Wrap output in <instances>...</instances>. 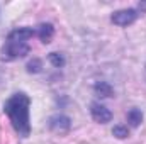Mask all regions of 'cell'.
I'll return each mask as SVG.
<instances>
[{
    "instance_id": "9c48e42d",
    "label": "cell",
    "mask_w": 146,
    "mask_h": 144,
    "mask_svg": "<svg viewBox=\"0 0 146 144\" xmlns=\"http://www.w3.org/2000/svg\"><path fill=\"white\" fill-rule=\"evenodd\" d=\"M112 134H114L115 137H119V139H124V137L129 136V131H127L126 126H115L114 131H112Z\"/></svg>"
},
{
    "instance_id": "277c9868",
    "label": "cell",
    "mask_w": 146,
    "mask_h": 144,
    "mask_svg": "<svg viewBox=\"0 0 146 144\" xmlns=\"http://www.w3.org/2000/svg\"><path fill=\"white\" fill-rule=\"evenodd\" d=\"M90 114H92L94 120L95 122H100V124H107V122L112 120V112L106 105L99 104V102H94L90 105Z\"/></svg>"
},
{
    "instance_id": "30bf717a",
    "label": "cell",
    "mask_w": 146,
    "mask_h": 144,
    "mask_svg": "<svg viewBox=\"0 0 146 144\" xmlns=\"http://www.w3.org/2000/svg\"><path fill=\"white\" fill-rule=\"evenodd\" d=\"M49 61H51L56 68H60V66H63V65H65V59H63L58 53H51V54H49Z\"/></svg>"
},
{
    "instance_id": "6da1fadb",
    "label": "cell",
    "mask_w": 146,
    "mask_h": 144,
    "mask_svg": "<svg viewBox=\"0 0 146 144\" xmlns=\"http://www.w3.org/2000/svg\"><path fill=\"white\" fill-rule=\"evenodd\" d=\"M29 107H31V98H29L24 92L14 93V95L3 104V112L9 115L14 131H15L21 137H27V136L31 134Z\"/></svg>"
},
{
    "instance_id": "3957f363",
    "label": "cell",
    "mask_w": 146,
    "mask_h": 144,
    "mask_svg": "<svg viewBox=\"0 0 146 144\" xmlns=\"http://www.w3.org/2000/svg\"><path fill=\"white\" fill-rule=\"evenodd\" d=\"M138 17H139L138 9H124V10L114 12L112 17H110V22L119 26V27H126V26H131Z\"/></svg>"
},
{
    "instance_id": "7c38bea8",
    "label": "cell",
    "mask_w": 146,
    "mask_h": 144,
    "mask_svg": "<svg viewBox=\"0 0 146 144\" xmlns=\"http://www.w3.org/2000/svg\"><path fill=\"white\" fill-rule=\"evenodd\" d=\"M145 80H146V66H145Z\"/></svg>"
},
{
    "instance_id": "7a4b0ae2",
    "label": "cell",
    "mask_w": 146,
    "mask_h": 144,
    "mask_svg": "<svg viewBox=\"0 0 146 144\" xmlns=\"http://www.w3.org/2000/svg\"><path fill=\"white\" fill-rule=\"evenodd\" d=\"M37 37V27H17L14 29L2 46V59L3 61H15L19 58H24L29 54L31 46L29 39Z\"/></svg>"
},
{
    "instance_id": "8fae6325",
    "label": "cell",
    "mask_w": 146,
    "mask_h": 144,
    "mask_svg": "<svg viewBox=\"0 0 146 144\" xmlns=\"http://www.w3.org/2000/svg\"><path fill=\"white\" fill-rule=\"evenodd\" d=\"M27 70H29V71L33 73H37V71H41V61H39V59H34V61H31V63H29V65H27Z\"/></svg>"
},
{
    "instance_id": "ba28073f",
    "label": "cell",
    "mask_w": 146,
    "mask_h": 144,
    "mask_svg": "<svg viewBox=\"0 0 146 144\" xmlns=\"http://www.w3.org/2000/svg\"><path fill=\"white\" fill-rule=\"evenodd\" d=\"M95 90H97L102 97H110V95H112V88H110L107 83H104V81L97 83V85H95Z\"/></svg>"
},
{
    "instance_id": "52a82bcc",
    "label": "cell",
    "mask_w": 146,
    "mask_h": 144,
    "mask_svg": "<svg viewBox=\"0 0 146 144\" xmlns=\"http://www.w3.org/2000/svg\"><path fill=\"white\" fill-rule=\"evenodd\" d=\"M127 122H129L131 127H138V126L143 122V112L136 107L131 108V110L127 112Z\"/></svg>"
},
{
    "instance_id": "8992f818",
    "label": "cell",
    "mask_w": 146,
    "mask_h": 144,
    "mask_svg": "<svg viewBox=\"0 0 146 144\" xmlns=\"http://www.w3.org/2000/svg\"><path fill=\"white\" fill-rule=\"evenodd\" d=\"M53 36H54V27L51 24H41V26H37V37L41 39V42L48 44L53 39Z\"/></svg>"
},
{
    "instance_id": "5b68a950",
    "label": "cell",
    "mask_w": 146,
    "mask_h": 144,
    "mask_svg": "<svg viewBox=\"0 0 146 144\" xmlns=\"http://www.w3.org/2000/svg\"><path fill=\"white\" fill-rule=\"evenodd\" d=\"M70 119L66 115H53L49 119V127L56 132H66L70 129Z\"/></svg>"
}]
</instances>
